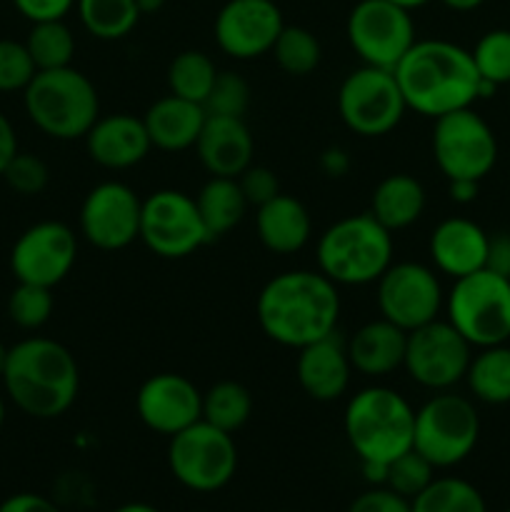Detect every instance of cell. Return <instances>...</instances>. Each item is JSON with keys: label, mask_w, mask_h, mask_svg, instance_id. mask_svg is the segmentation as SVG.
<instances>
[{"label": "cell", "mask_w": 510, "mask_h": 512, "mask_svg": "<svg viewBox=\"0 0 510 512\" xmlns=\"http://www.w3.org/2000/svg\"><path fill=\"white\" fill-rule=\"evenodd\" d=\"M255 318L265 338L300 350L338 330V285L320 270H285L263 285Z\"/></svg>", "instance_id": "cell-1"}, {"label": "cell", "mask_w": 510, "mask_h": 512, "mask_svg": "<svg viewBox=\"0 0 510 512\" xmlns=\"http://www.w3.org/2000/svg\"><path fill=\"white\" fill-rule=\"evenodd\" d=\"M393 75L408 110L433 120L473 108L483 83L470 50L450 40H415Z\"/></svg>", "instance_id": "cell-2"}, {"label": "cell", "mask_w": 510, "mask_h": 512, "mask_svg": "<svg viewBox=\"0 0 510 512\" xmlns=\"http://www.w3.org/2000/svg\"><path fill=\"white\" fill-rule=\"evenodd\" d=\"M3 385L15 408L38 420L68 413L80 393V368L63 343L50 338H25L8 348Z\"/></svg>", "instance_id": "cell-3"}, {"label": "cell", "mask_w": 510, "mask_h": 512, "mask_svg": "<svg viewBox=\"0 0 510 512\" xmlns=\"http://www.w3.org/2000/svg\"><path fill=\"white\" fill-rule=\"evenodd\" d=\"M343 430L360 463H393L413 448L415 410L398 390L370 385L348 400Z\"/></svg>", "instance_id": "cell-4"}, {"label": "cell", "mask_w": 510, "mask_h": 512, "mask_svg": "<svg viewBox=\"0 0 510 512\" xmlns=\"http://www.w3.org/2000/svg\"><path fill=\"white\" fill-rule=\"evenodd\" d=\"M30 123L53 140H78L100 118V98L93 80L73 65L38 70L23 90Z\"/></svg>", "instance_id": "cell-5"}, {"label": "cell", "mask_w": 510, "mask_h": 512, "mask_svg": "<svg viewBox=\"0 0 510 512\" xmlns=\"http://www.w3.org/2000/svg\"><path fill=\"white\" fill-rule=\"evenodd\" d=\"M318 270L335 285H370L393 263V233L370 213L340 218L318 238Z\"/></svg>", "instance_id": "cell-6"}, {"label": "cell", "mask_w": 510, "mask_h": 512, "mask_svg": "<svg viewBox=\"0 0 510 512\" xmlns=\"http://www.w3.org/2000/svg\"><path fill=\"white\" fill-rule=\"evenodd\" d=\"M448 323L473 348H490L510 340V278L483 268L463 275L445 295Z\"/></svg>", "instance_id": "cell-7"}, {"label": "cell", "mask_w": 510, "mask_h": 512, "mask_svg": "<svg viewBox=\"0 0 510 512\" xmlns=\"http://www.w3.org/2000/svg\"><path fill=\"white\" fill-rule=\"evenodd\" d=\"M478 438L480 415L463 395L443 390L415 410L413 450H418L435 470L463 463L475 450Z\"/></svg>", "instance_id": "cell-8"}, {"label": "cell", "mask_w": 510, "mask_h": 512, "mask_svg": "<svg viewBox=\"0 0 510 512\" xmlns=\"http://www.w3.org/2000/svg\"><path fill=\"white\" fill-rule=\"evenodd\" d=\"M168 468L183 488L215 493L235 478L238 445L230 433L198 420L170 438Z\"/></svg>", "instance_id": "cell-9"}, {"label": "cell", "mask_w": 510, "mask_h": 512, "mask_svg": "<svg viewBox=\"0 0 510 512\" xmlns=\"http://www.w3.org/2000/svg\"><path fill=\"white\" fill-rule=\"evenodd\" d=\"M338 113L345 128L360 138H380L403 120L405 105L393 70L360 65L350 70L338 88Z\"/></svg>", "instance_id": "cell-10"}, {"label": "cell", "mask_w": 510, "mask_h": 512, "mask_svg": "<svg viewBox=\"0 0 510 512\" xmlns=\"http://www.w3.org/2000/svg\"><path fill=\"white\" fill-rule=\"evenodd\" d=\"M433 160L448 180H483L498 163L493 128L473 108L435 118Z\"/></svg>", "instance_id": "cell-11"}, {"label": "cell", "mask_w": 510, "mask_h": 512, "mask_svg": "<svg viewBox=\"0 0 510 512\" xmlns=\"http://www.w3.org/2000/svg\"><path fill=\"white\" fill-rule=\"evenodd\" d=\"M140 240L158 258L180 260L210 243V235L193 195L163 188L143 200Z\"/></svg>", "instance_id": "cell-12"}, {"label": "cell", "mask_w": 510, "mask_h": 512, "mask_svg": "<svg viewBox=\"0 0 510 512\" xmlns=\"http://www.w3.org/2000/svg\"><path fill=\"white\" fill-rule=\"evenodd\" d=\"M470 358L473 345L448 320L435 318L408 333L403 370L420 388L443 393L463 383Z\"/></svg>", "instance_id": "cell-13"}, {"label": "cell", "mask_w": 510, "mask_h": 512, "mask_svg": "<svg viewBox=\"0 0 510 512\" xmlns=\"http://www.w3.org/2000/svg\"><path fill=\"white\" fill-rule=\"evenodd\" d=\"M350 48L363 65L393 70L415 43V25L410 10L390 0H360L345 23Z\"/></svg>", "instance_id": "cell-14"}, {"label": "cell", "mask_w": 510, "mask_h": 512, "mask_svg": "<svg viewBox=\"0 0 510 512\" xmlns=\"http://www.w3.org/2000/svg\"><path fill=\"white\" fill-rule=\"evenodd\" d=\"M375 288L380 318L390 320L405 333L438 318L445 305L443 285L435 270L413 260L390 263V268L375 280Z\"/></svg>", "instance_id": "cell-15"}, {"label": "cell", "mask_w": 510, "mask_h": 512, "mask_svg": "<svg viewBox=\"0 0 510 512\" xmlns=\"http://www.w3.org/2000/svg\"><path fill=\"white\" fill-rule=\"evenodd\" d=\"M143 200L130 185L105 180L88 190L80 205V235L98 250H123L140 238Z\"/></svg>", "instance_id": "cell-16"}, {"label": "cell", "mask_w": 510, "mask_h": 512, "mask_svg": "<svg viewBox=\"0 0 510 512\" xmlns=\"http://www.w3.org/2000/svg\"><path fill=\"white\" fill-rule=\"evenodd\" d=\"M78 238L60 220H43L18 235L10 250V270L18 283L55 288L73 270Z\"/></svg>", "instance_id": "cell-17"}, {"label": "cell", "mask_w": 510, "mask_h": 512, "mask_svg": "<svg viewBox=\"0 0 510 512\" xmlns=\"http://www.w3.org/2000/svg\"><path fill=\"white\" fill-rule=\"evenodd\" d=\"M285 20L275 0H228L218 10L213 35L218 48L235 60H255L270 53Z\"/></svg>", "instance_id": "cell-18"}, {"label": "cell", "mask_w": 510, "mask_h": 512, "mask_svg": "<svg viewBox=\"0 0 510 512\" xmlns=\"http://www.w3.org/2000/svg\"><path fill=\"white\" fill-rule=\"evenodd\" d=\"M135 413L148 430L173 438L203 420V393L185 375L155 373L138 388Z\"/></svg>", "instance_id": "cell-19"}, {"label": "cell", "mask_w": 510, "mask_h": 512, "mask_svg": "<svg viewBox=\"0 0 510 512\" xmlns=\"http://www.w3.org/2000/svg\"><path fill=\"white\" fill-rule=\"evenodd\" d=\"M353 365L348 358V345L338 330L298 350L295 378L300 390L315 403H333L343 398L350 385Z\"/></svg>", "instance_id": "cell-20"}, {"label": "cell", "mask_w": 510, "mask_h": 512, "mask_svg": "<svg viewBox=\"0 0 510 512\" xmlns=\"http://www.w3.org/2000/svg\"><path fill=\"white\" fill-rule=\"evenodd\" d=\"M83 140L90 160L105 170L135 168L153 150L143 118L130 113L100 115Z\"/></svg>", "instance_id": "cell-21"}, {"label": "cell", "mask_w": 510, "mask_h": 512, "mask_svg": "<svg viewBox=\"0 0 510 512\" xmlns=\"http://www.w3.org/2000/svg\"><path fill=\"white\" fill-rule=\"evenodd\" d=\"M195 153L210 175L238 178L253 165L255 143L243 118L208 115L195 143Z\"/></svg>", "instance_id": "cell-22"}, {"label": "cell", "mask_w": 510, "mask_h": 512, "mask_svg": "<svg viewBox=\"0 0 510 512\" xmlns=\"http://www.w3.org/2000/svg\"><path fill=\"white\" fill-rule=\"evenodd\" d=\"M490 235L468 218H445L430 233L428 253L435 270L453 280L485 268Z\"/></svg>", "instance_id": "cell-23"}, {"label": "cell", "mask_w": 510, "mask_h": 512, "mask_svg": "<svg viewBox=\"0 0 510 512\" xmlns=\"http://www.w3.org/2000/svg\"><path fill=\"white\" fill-rule=\"evenodd\" d=\"M205 118L208 113L203 105L170 93L145 110L143 123L153 148L165 150V153H183V150L195 148Z\"/></svg>", "instance_id": "cell-24"}, {"label": "cell", "mask_w": 510, "mask_h": 512, "mask_svg": "<svg viewBox=\"0 0 510 512\" xmlns=\"http://www.w3.org/2000/svg\"><path fill=\"white\" fill-rule=\"evenodd\" d=\"M405 343L408 333L385 318L370 320L355 330L353 338L345 340L350 365L365 378H388L390 373L403 368Z\"/></svg>", "instance_id": "cell-25"}, {"label": "cell", "mask_w": 510, "mask_h": 512, "mask_svg": "<svg viewBox=\"0 0 510 512\" xmlns=\"http://www.w3.org/2000/svg\"><path fill=\"white\" fill-rule=\"evenodd\" d=\"M255 233L270 253L293 255L308 245L313 235V220L298 198L278 193L273 200L255 208Z\"/></svg>", "instance_id": "cell-26"}, {"label": "cell", "mask_w": 510, "mask_h": 512, "mask_svg": "<svg viewBox=\"0 0 510 512\" xmlns=\"http://www.w3.org/2000/svg\"><path fill=\"white\" fill-rule=\"evenodd\" d=\"M425 210V188L408 173L385 175L370 195L368 213L390 233L418 223Z\"/></svg>", "instance_id": "cell-27"}, {"label": "cell", "mask_w": 510, "mask_h": 512, "mask_svg": "<svg viewBox=\"0 0 510 512\" xmlns=\"http://www.w3.org/2000/svg\"><path fill=\"white\" fill-rule=\"evenodd\" d=\"M195 205H198L210 240L238 228L250 208L238 178H218V175H210L208 183L200 188V193L195 195Z\"/></svg>", "instance_id": "cell-28"}, {"label": "cell", "mask_w": 510, "mask_h": 512, "mask_svg": "<svg viewBox=\"0 0 510 512\" xmlns=\"http://www.w3.org/2000/svg\"><path fill=\"white\" fill-rule=\"evenodd\" d=\"M470 393L475 400L485 405L510 403V348L508 345H490L478 348L470 358L468 373H465Z\"/></svg>", "instance_id": "cell-29"}, {"label": "cell", "mask_w": 510, "mask_h": 512, "mask_svg": "<svg viewBox=\"0 0 510 512\" xmlns=\"http://www.w3.org/2000/svg\"><path fill=\"white\" fill-rule=\"evenodd\" d=\"M75 8L83 28L98 40H123L140 20L135 0H75Z\"/></svg>", "instance_id": "cell-30"}, {"label": "cell", "mask_w": 510, "mask_h": 512, "mask_svg": "<svg viewBox=\"0 0 510 512\" xmlns=\"http://www.w3.org/2000/svg\"><path fill=\"white\" fill-rule=\"evenodd\" d=\"M253 415V395L238 380H220L203 393V420L235 435Z\"/></svg>", "instance_id": "cell-31"}, {"label": "cell", "mask_w": 510, "mask_h": 512, "mask_svg": "<svg viewBox=\"0 0 510 512\" xmlns=\"http://www.w3.org/2000/svg\"><path fill=\"white\" fill-rule=\"evenodd\" d=\"M215 78H218V68H215L213 58L205 55L203 50H183L168 65L170 93L200 105L208 98Z\"/></svg>", "instance_id": "cell-32"}, {"label": "cell", "mask_w": 510, "mask_h": 512, "mask_svg": "<svg viewBox=\"0 0 510 512\" xmlns=\"http://www.w3.org/2000/svg\"><path fill=\"white\" fill-rule=\"evenodd\" d=\"M413 512H488L483 493L463 478H435L410 500Z\"/></svg>", "instance_id": "cell-33"}, {"label": "cell", "mask_w": 510, "mask_h": 512, "mask_svg": "<svg viewBox=\"0 0 510 512\" xmlns=\"http://www.w3.org/2000/svg\"><path fill=\"white\" fill-rule=\"evenodd\" d=\"M25 48L38 70L68 68L75 55V35L65 25V20L33 23L28 38H25Z\"/></svg>", "instance_id": "cell-34"}, {"label": "cell", "mask_w": 510, "mask_h": 512, "mask_svg": "<svg viewBox=\"0 0 510 512\" xmlns=\"http://www.w3.org/2000/svg\"><path fill=\"white\" fill-rule=\"evenodd\" d=\"M270 53H273L275 63L280 65L283 73L303 78V75H310L320 65L323 45L315 38V33H310L303 25H285Z\"/></svg>", "instance_id": "cell-35"}, {"label": "cell", "mask_w": 510, "mask_h": 512, "mask_svg": "<svg viewBox=\"0 0 510 512\" xmlns=\"http://www.w3.org/2000/svg\"><path fill=\"white\" fill-rule=\"evenodd\" d=\"M480 80L495 85H510V30H488L470 50Z\"/></svg>", "instance_id": "cell-36"}, {"label": "cell", "mask_w": 510, "mask_h": 512, "mask_svg": "<svg viewBox=\"0 0 510 512\" xmlns=\"http://www.w3.org/2000/svg\"><path fill=\"white\" fill-rule=\"evenodd\" d=\"M55 308L53 288L33 283H18L8 298V315L18 328L38 330L50 320Z\"/></svg>", "instance_id": "cell-37"}, {"label": "cell", "mask_w": 510, "mask_h": 512, "mask_svg": "<svg viewBox=\"0 0 510 512\" xmlns=\"http://www.w3.org/2000/svg\"><path fill=\"white\" fill-rule=\"evenodd\" d=\"M433 480L435 468L413 448L408 453L398 455L393 463H388V475H385V485L408 500L423 493Z\"/></svg>", "instance_id": "cell-38"}, {"label": "cell", "mask_w": 510, "mask_h": 512, "mask_svg": "<svg viewBox=\"0 0 510 512\" xmlns=\"http://www.w3.org/2000/svg\"><path fill=\"white\" fill-rule=\"evenodd\" d=\"M208 115H228V118H243L250 108V85L243 75L233 70H218L213 88L203 103Z\"/></svg>", "instance_id": "cell-39"}, {"label": "cell", "mask_w": 510, "mask_h": 512, "mask_svg": "<svg viewBox=\"0 0 510 512\" xmlns=\"http://www.w3.org/2000/svg\"><path fill=\"white\" fill-rule=\"evenodd\" d=\"M35 73H38V68H35L25 43L0 38V93L25 90L30 80L35 78Z\"/></svg>", "instance_id": "cell-40"}, {"label": "cell", "mask_w": 510, "mask_h": 512, "mask_svg": "<svg viewBox=\"0 0 510 512\" xmlns=\"http://www.w3.org/2000/svg\"><path fill=\"white\" fill-rule=\"evenodd\" d=\"M0 178H5L8 188L15 190L18 195H38L48 188L50 170L43 158H38L33 153H20L18 150Z\"/></svg>", "instance_id": "cell-41"}, {"label": "cell", "mask_w": 510, "mask_h": 512, "mask_svg": "<svg viewBox=\"0 0 510 512\" xmlns=\"http://www.w3.org/2000/svg\"><path fill=\"white\" fill-rule=\"evenodd\" d=\"M238 183L250 208H260V205H265L280 193L278 175L265 168V165H250L248 170L238 175Z\"/></svg>", "instance_id": "cell-42"}, {"label": "cell", "mask_w": 510, "mask_h": 512, "mask_svg": "<svg viewBox=\"0 0 510 512\" xmlns=\"http://www.w3.org/2000/svg\"><path fill=\"white\" fill-rule=\"evenodd\" d=\"M348 512H413L410 500L390 490L388 485H373L370 490L360 493L353 503L348 505Z\"/></svg>", "instance_id": "cell-43"}, {"label": "cell", "mask_w": 510, "mask_h": 512, "mask_svg": "<svg viewBox=\"0 0 510 512\" xmlns=\"http://www.w3.org/2000/svg\"><path fill=\"white\" fill-rule=\"evenodd\" d=\"M13 5L30 23H45V20H65L75 0H13Z\"/></svg>", "instance_id": "cell-44"}, {"label": "cell", "mask_w": 510, "mask_h": 512, "mask_svg": "<svg viewBox=\"0 0 510 512\" xmlns=\"http://www.w3.org/2000/svg\"><path fill=\"white\" fill-rule=\"evenodd\" d=\"M485 268L493 270V273L510 278V233H498L490 235L488 243V260H485Z\"/></svg>", "instance_id": "cell-45"}, {"label": "cell", "mask_w": 510, "mask_h": 512, "mask_svg": "<svg viewBox=\"0 0 510 512\" xmlns=\"http://www.w3.org/2000/svg\"><path fill=\"white\" fill-rule=\"evenodd\" d=\"M0 512H60V508L43 495L18 493L0 503Z\"/></svg>", "instance_id": "cell-46"}, {"label": "cell", "mask_w": 510, "mask_h": 512, "mask_svg": "<svg viewBox=\"0 0 510 512\" xmlns=\"http://www.w3.org/2000/svg\"><path fill=\"white\" fill-rule=\"evenodd\" d=\"M350 155L348 150L340 148V145H330L320 153V170H323L328 178H343L350 170Z\"/></svg>", "instance_id": "cell-47"}, {"label": "cell", "mask_w": 510, "mask_h": 512, "mask_svg": "<svg viewBox=\"0 0 510 512\" xmlns=\"http://www.w3.org/2000/svg\"><path fill=\"white\" fill-rule=\"evenodd\" d=\"M18 153V138H15V128L3 113H0V175L8 168L13 155Z\"/></svg>", "instance_id": "cell-48"}, {"label": "cell", "mask_w": 510, "mask_h": 512, "mask_svg": "<svg viewBox=\"0 0 510 512\" xmlns=\"http://www.w3.org/2000/svg\"><path fill=\"white\" fill-rule=\"evenodd\" d=\"M480 180H448V195L453 203L468 205L478 198Z\"/></svg>", "instance_id": "cell-49"}, {"label": "cell", "mask_w": 510, "mask_h": 512, "mask_svg": "<svg viewBox=\"0 0 510 512\" xmlns=\"http://www.w3.org/2000/svg\"><path fill=\"white\" fill-rule=\"evenodd\" d=\"M440 3H443L445 8H450V10H458V13H468V10L480 8L485 0H440Z\"/></svg>", "instance_id": "cell-50"}, {"label": "cell", "mask_w": 510, "mask_h": 512, "mask_svg": "<svg viewBox=\"0 0 510 512\" xmlns=\"http://www.w3.org/2000/svg\"><path fill=\"white\" fill-rule=\"evenodd\" d=\"M135 3H138L140 15H153L158 13V10H163L165 0H135Z\"/></svg>", "instance_id": "cell-51"}, {"label": "cell", "mask_w": 510, "mask_h": 512, "mask_svg": "<svg viewBox=\"0 0 510 512\" xmlns=\"http://www.w3.org/2000/svg\"><path fill=\"white\" fill-rule=\"evenodd\" d=\"M113 512H160V510L153 508V505H148V503H125V505H120V508H115Z\"/></svg>", "instance_id": "cell-52"}, {"label": "cell", "mask_w": 510, "mask_h": 512, "mask_svg": "<svg viewBox=\"0 0 510 512\" xmlns=\"http://www.w3.org/2000/svg\"><path fill=\"white\" fill-rule=\"evenodd\" d=\"M390 3L400 5V8H405V10H418V8H423V5H428L430 0H390Z\"/></svg>", "instance_id": "cell-53"}, {"label": "cell", "mask_w": 510, "mask_h": 512, "mask_svg": "<svg viewBox=\"0 0 510 512\" xmlns=\"http://www.w3.org/2000/svg\"><path fill=\"white\" fill-rule=\"evenodd\" d=\"M5 360H8V348L0 343V378H3V370H5Z\"/></svg>", "instance_id": "cell-54"}, {"label": "cell", "mask_w": 510, "mask_h": 512, "mask_svg": "<svg viewBox=\"0 0 510 512\" xmlns=\"http://www.w3.org/2000/svg\"><path fill=\"white\" fill-rule=\"evenodd\" d=\"M3 423H5V403L3 398H0V428H3Z\"/></svg>", "instance_id": "cell-55"}, {"label": "cell", "mask_w": 510, "mask_h": 512, "mask_svg": "<svg viewBox=\"0 0 510 512\" xmlns=\"http://www.w3.org/2000/svg\"><path fill=\"white\" fill-rule=\"evenodd\" d=\"M505 512H510V508H508V510H505Z\"/></svg>", "instance_id": "cell-56"}, {"label": "cell", "mask_w": 510, "mask_h": 512, "mask_svg": "<svg viewBox=\"0 0 510 512\" xmlns=\"http://www.w3.org/2000/svg\"><path fill=\"white\" fill-rule=\"evenodd\" d=\"M280 512H285V510H280Z\"/></svg>", "instance_id": "cell-57"}]
</instances>
